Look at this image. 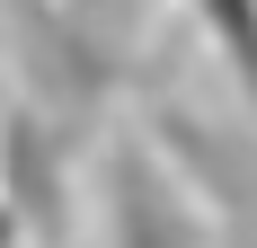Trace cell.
<instances>
[{
    "label": "cell",
    "mask_w": 257,
    "mask_h": 248,
    "mask_svg": "<svg viewBox=\"0 0 257 248\" xmlns=\"http://www.w3.org/2000/svg\"><path fill=\"white\" fill-rule=\"evenodd\" d=\"M27 239H36V230H27V222H18V204L0 195V248H27Z\"/></svg>",
    "instance_id": "cell-3"
},
{
    "label": "cell",
    "mask_w": 257,
    "mask_h": 248,
    "mask_svg": "<svg viewBox=\"0 0 257 248\" xmlns=\"http://www.w3.org/2000/svg\"><path fill=\"white\" fill-rule=\"evenodd\" d=\"M71 9H98V0H71Z\"/></svg>",
    "instance_id": "cell-4"
},
{
    "label": "cell",
    "mask_w": 257,
    "mask_h": 248,
    "mask_svg": "<svg viewBox=\"0 0 257 248\" xmlns=\"http://www.w3.org/2000/svg\"><path fill=\"white\" fill-rule=\"evenodd\" d=\"M186 18L204 27V45L222 53V71L257 98V0H186Z\"/></svg>",
    "instance_id": "cell-2"
},
{
    "label": "cell",
    "mask_w": 257,
    "mask_h": 248,
    "mask_svg": "<svg viewBox=\"0 0 257 248\" xmlns=\"http://www.w3.org/2000/svg\"><path fill=\"white\" fill-rule=\"evenodd\" d=\"M98 222L106 248H213V222L151 142H115L98 169Z\"/></svg>",
    "instance_id": "cell-1"
}]
</instances>
